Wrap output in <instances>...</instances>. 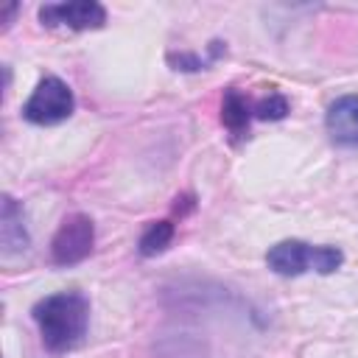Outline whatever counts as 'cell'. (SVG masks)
I'll return each mask as SVG.
<instances>
[{"instance_id": "cell-1", "label": "cell", "mask_w": 358, "mask_h": 358, "mask_svg": "<svg viewBox=\"0 0 358 358\" xmlns=\"http://www.w3.org/2000/svg\"><path fill=\"white\" fill-rule=\"evenodd\" d=\"M31 316L39 327L42 344L50 352H67L87 336L90 302L78 291H59V294L39 299Z\"/></svg>"}, {"instance_id": "cell-2", "label": "cell", "mask_w": 358, "mask_h": 358, "mask_svg": "<svg viewBox=\"0 0 358 358\" xmlns=\"http://www.w3.org/2000/svg\"><path fill=\"white\" fill-rule=\"evenodd\" d=\"M344 263V252L336 246H313L308 241H280L274 246H268L266 252V266L274 274L282 277H299L305 271H319V274H333L336 268H341Z\"/></svg>"}, {"instance_id": "cell-3", "label": "cell", "mask_w": 358, "mask_h": 358, "mask_svg": "<svg viewBox=\"0 0 358 358\" xmlns=\"http://www.w3.org/2000/svg\"><path fill=\"white\" fill-rule=\"evenodd\" d=\"M73 109H76L73 90L59 76H45L22 103V117L36 126H56L67 120Z\"/></svg>"}, {"instance_id": "cell-4", "label": "cell", "mask_w": 358, "mask_h": 358, "mask_svg": "<svg viewBox=\"0 0 358 358\" xmlns=\"http://www.w3.org/2000/svg\"><path fill=\"white\" fill-rule=\"evenodd\" d=\"M92 246H95L92 218L84 213H73L59 224V229L50 241V257L56 266H76L90 257Z\"/></svg>"}, {"instance_id": "cell-5", "label": "cell", "mask_w": 358, "mask_h": 358, "mask_svg": "<svg viewBox=\"0 0 358 358\" xmlns=\"http://www.w3.org/2000/svg\"><path fill=\"white\" fill-rule=\"evenodd\" d=\"M39 22L48 28L67 31H95L106 22V8L95 0H70V3H45L39 8Z\"/></svg>"}, {"instance_id": "cell-6", "label": "cell", "mask_w": 358, "mask_h": 358, "mask_svg": "<svg viewBox=\"0 0 358 358\" xmlns=\"http://www.w3.org/2000/svg\"><path fill=\"white\" fill-rule=\"evenodd\" d=\"M324 129L336 145L355 148L358 145V95H341L327 106Z\"/></svg>"}, {"instance_id": "cell-7", "label": "cell", "mask_w": 358, "mask_h": 358, "mask_svg": "<svg viewBox=\"0 0 358 358\" xmlns=\"http://www.w3.org/2000/svg\"><path fill=\"white\" fill-rule=\"evenodd\" d=\"M0 243H3V255H22L31 243L28 229H25V213L22 204L14 196H3V210H0Z\"/></svg>"}, {"instance_id": "cell-8", "label": "cell", "mask_w": 358, "mask_h": 358, "mask_svg": "<svg viewBox=\"0 0 358 358\" xmlns=\"http://www.w3.org/2000/svg\"><path fill=\"white\" fill-rule=\"evenodd\" d=\"M252 117H255V112H252L249 98L241 90L229 87L224 92V101H221V123L227 126V131L235 134V137H246Z\"/></svg>"}, {"instance_id": "cell-9", "label": "cell", "mask_w": 358, "mask_h": 358, "mask_svg": "<svg viewBox=\"0 0 358 358\" xmlns=\"http://www.w3.org/2000/svg\"><path fill=\"white\" fill-rule=\"evenodd\" d=\"M173 232H176V229H173L171 221H151V224L143 229V235H140V243H137L140 255H143V257L162 255V252L171 246Z\"/></svg>"}, {"instance_id": "cell-10", "label": "cell", "mask_w": 358, "mask_h": 358, "mask_svg": "<svg viewBox=\"0 0 358 358\" xmlns=\"http://www.w3.org/2000/svg\"><path fill=\"white\" fill-rule=\"evenodd\" d=\"M288 98L282 95V92H268V95H263L255 106H252V112H255V117H260V120H282L285 115H288Z\"/></svg>"}, {"instance_id": "cell-11", "label": "cell", "mask_w": 358, "mask_h": 358, "mask_svg": "<svg viewBox=\"0 0 358 358\" xmlns=\"http://www.w3.org/2000/svg\"><path fill=\"white\" fill-rule=\"evenodd\" d=\"M168 62L176 67V70H204L210 64V59H201L196 53H171Z\"/></svg>"}, {"instance_id": "cell-12", "label": "cell", "mask_w": 358, "mask_h": 358, "mask_svg": "<svg viewBox=\"0 0 358 358\" xmlns=\"http://www.w3.org/2000/svg\"><path fill=\"white\" fill-rule=\"evenodd\" d=\"M20 11V3H11L6 11H3V28H8L11 25V20H14V14Z\"/></svg>"}]
</instances>
